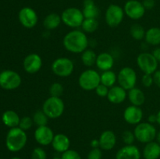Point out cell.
Wrapping results in <instances>:
<instances>
[{
    "instance_id": "ab89813d",
    "label": "cell",
    "mask_w": 160,
    "mask_h": 159,
    "mask_svg": "<svg viewBox=\"0 0 160 159\" xmlns=\"http://www.w3.org/2000/svg\"><path fill=\"white\" fill-rule=\"evenodd\" d=\"M142 83L144 87H150L154 84L153 76L152 74H144L142 77Z\"/></svg>"
},
{
    "instance_id": "3957f363",
    "label": "cell",
    "mask_w": 160,
    "mask_h": 159,
    "mask_svg": "<svg viewBox=\"0 0 160 159\" xmlns=\"http://www.w3.org/2000/svg\"><path fill=\"white\" fill-rule=\"evenodd\" d=\"M42 110L49 119H56L62 115L65 110V104L61 98L50 96L44 101Z\"/></svg>"
},
{
    "instance_id": "d6a6232c",
    "label": "cell",
    "mask_w": 160,
    "mask_h": 159,
    "mask_svg": "<svg viewBox=\"0 0 160 159\" xmlns=\"http://www.w3.org/2000/svg\"><path fill=\"white\" fill-rule=\"evenodd\" d=\"M49 90L50 96L61 98V96L63 94L64 88L62 84L59 82H55L50 85L49 90Z\"/></svg>"
},
{
    "instance_id": "f35d334b",
    "label": "cell",
    "mask_w": 160,
    "mask_h": 159,
    "mask_svg": "<svg viewBox=\"0 0 160 159\" xmlns=\"http://www.w3.org/2000/svg\"><path fill=\"white\" fill-rule=\"evenodd\" d=\"M109 88L107 87L106 86L103 85V84H100L98 87L95 88V93L98 95V97H101V98H105V97H107L108 93H109Z\"/></svg>"
},
{
    "instance_id": "83f0119b",
    "label": "cell",
    "mask_w": 160,
    "mask_h": 159,
    "mask_svg": "<svg viewBox=\"0 0 160 159\" xmlns=\"http://www.w3.org/2000/svg\"><path fill=\"white\" fill-rule=\"evenodd\" d=\"M100 78H101V84L109 88L115 86V84L117 81V75L112 70L102 72L100 74Z\"/></svg>"
},
{
    "instance_id": "30bf717a",
    "label": "cell",
    "mask_w": 160,
    "mask_h": 159,
    "mask_svg": "<svg viewBox=\"0 0 160 159\" xmlns=\"http://www.w3.org/2000/svg\"><path fill=\"white\" fill-rule=\"evenodd\" d=\"M21 82V76L16 71L7 70L0 73V87L5 90H15L20 87Z\"/></svg>"
},
{
    "instance_id": "5bb4252c",
    "label": "cell",
    "mask_w": 160,
    "mask_h": 159,
    "mask_svg": "<svg viewBox=\"0 0 160 159\" xmlns=\"http://www.w3.org/2000/svg\"><path fill=\"white\" fill-rule=\"evenodd\" d=\"M43 65V61L40 55L31 53L24 58L23 62V70L29 74H35L39 72Z\"/></svg>"
},
{
    "instance_id": "277c9868",
    "label": "cell",
    "mask_w": 160,
    "mask_h": 159,
    "mask_svg": "<svg viewBox=\"0 0 160 159\" xmlns=\"http://www.w3.org/2000/svg\"><path fill=\"white\" fill-rule=\"evenodd\" d=\"M101 84L100 74L98 71L93 69H87L80 74L78 78V84L83 90L91 91L95 90Z\"/></svg>"
},
{
    "instance_id": "5b68a950",
    "label": "cell",
    "mask_w": 160,
    "mask_h": 159,
    "mask_svg": "<svg viewBox=\"0 0 160 159\" xmlns=\"http://www.w3.org/2000/svg\"><path fill=\"white\" fill-rule=\"evenodd\" d=\"M134 133L138 141L145 144L149 142L154 141L157 135V130L154 124L149 123L148 122H142L136 125L134 129Z\"/></svg>"
},
{
    "instance_id": "bcb514c9",
    "label": "cell",
    "mask_w": 160,
    "mask_h": 159,
    "mask_svg": "<svg viewBox=\"0 0 160 159\" xmlns=\"http://www.w3.org/2000/svg\"><path fill=\"white\" fill-rule=\"evenodd\" d=\"M156 142H157V143L160 145V132H157V135H156Z\"/></svg>"
},
{
    "instance_id": "6da1fadb",
    "label": "cell",
    "mask_w": 160,
    "mask_h": 159,
    "mask_svg": "<svg viewBox=\"0 0 160 159\" xmlns=\"http://www.w3.org/2000/svg\"><path fill=\"white\" fill-rule=\"evenodd\" d=\"M62 45L67 51L75 54H81L88 48L89 40L84 31L74 29L65 34L62 39Z\"/></svg>"
},
{
    "instance_id": "ba28073f",
    "label": "cell",
    "mask_w": 160,
    "mask_h": 159,
    "mask_svg": "<svg viewBox=\"0 0 160 159\" xmlns=\"http://www.w3.org/2000/svg\"><path fill=\"white\" fill-rule=\"evenodd\" d=\"M137 65L144 74L152 75L158 70L159 62L154 57L152 53L142 52L137 57Z\"/></svg>"
},
{
    "instance_id": "4dcf8cb0",
    "label": "cell",
    "mask_w": 160,
    "mask_h": 159,
    "mask_svg": "<svg viewBox=\"0 0 160 159\" xmlns=\"http://www.w3.org/2000/svg\"><path fill=\"white\" fill-rule=\"evenodd\" d=\"M145 28L140 24L134 23L130 28V34L131 36L136 41H141L142 39H145Z\"/></svg>"
},
{
    "instance_id": "f907efd6",
    "label": "cell",
    "mask_w": 160,
    "mask_h": 159,
    "mask_svg": "<svg viewBox=\"0 0 160 159\" xmlns=\"http://www.w3.org/2000/svg\"><path fill=\"white\" fill-rule=\"evenodd\" d=\"M0 159H1V158H0Z\"/></svg>"
},
{
    "instance_id": "8992f818",
    "label": "cell",
    "mask_w": 160,
    "mask_h": 159,
    "mask_svg": "<svg viewBox=\"0 0 160 159\" xmlns=\"http://www.w3.org/2000/svg\"><path fill=\"white\" fill-rule=\"evenodd\" d=\"M62 22L70 28L78 29L81 27L84 20L82 10L78 8L70 7L66 9L61 14Z\"/></svg>"
},
{
    "instance_id": "836d02e7",
    "label": "cell",
    "mask_w": 160,
    "mask_h": 159,
    "mask_svg": "<svg viewBox=\"0 0 160 159\" xmlns=\"http://www.w3.org/2000/svg\"><path fill=\"white\" fill-rule=\"evenodd\" d=\"M33 125H34V122H33L32 118L29 116H23L20 118L18 127H20L23 130L28 131L32 127Z\"/></svg>"
},
{
    "instance_id": "b9f144b4",
    "label": "cell",
    "mask_w": 160,
    "mask_h": 159,
    "mask_svg": "<svg viewBox=\"0 0 160 159\" xmlns=\"http://www.w3.org/2000/svg\"><path fill=\"white\" fill-rule=\"evenodd\" d=\"M154 84L160 88V70H156L152 74Z\"/></svg>"
},
{
    "instance_id": "7a4b0ae2",
    "label": "cell",
    "mask_w": 160,
    "mask_h": 159,
    "mask_svg": "<svg viewBox=\"0 0 160 159\" xmlns=\"http://www.w3.org/2000/svg\"><path fill=\"white\" fill-rule=\"evenodd\" d=\"M28 142L26 131L20 127L11 128L6 137V146L11 152H18L24 148Z\"/></svg>"
},
{
    "instance_id": "8d00e7d4",
    "label": "cell",
    "mask_w": 160,
    "mask_h": 159,
    "mask_svg": "<svg viewBox=\"0 0 160 159\" xmlns=\"http://www.w3.org/2000/svg\"><path fill=\"white\" fill-rule=\"evenodd\" d=\"M62 159H82L79 153L74 150L69 149L64 153L61 154Z\"/></svg>"
},
{
    "instance_id": "9a60e30c",
    "label": "cell",
    "mask_w": 160,
    "mask_h": 159,
    "mask_svg": "<svg viewBox=\"0 0 160 159\" xmlns=\"http://www.w3.org/2000/svg\"><path fill=\"white\" fill-rule=\"evenodd\" d=\"M54 136V132L48 125L38 126L34 132V140L41 146H48L51 144Z\"/></svg>"
},
{
    "instance_id": "cb8c5ba5",
    "label": "cell",
    "mask_w": 160,
    "mask_h": 159,
    "mask_svg": "<svg viewBox=\"0 0 160 159\" xmlns=\"http://www.w3.org/2000/svg\"><path fill=\"white\" fill-rule=\"evenodd\" d=\"M61 23H62L61 16H59L57 13H55V12H52V13L48 14L45 17L43 21V26L46 31H50L59 27Z\"/></svg>"
},
{
    "instance_id": "681fc988",
    "label": "cell",
    "mask_w": 160,
    "mask_h": 159,
    "mask_svg": "<svg viewBox=\"0 0 160 159\" xmlns=\"http://www.w3.org/2000/svg\"><path fill=\"white\" fill-rule=\"evenodd\" d=\"M11 159H21V158H20V157H12Z\"/></svg>"
},
{
    "instance_id": "7bdbcfd3",
    "label": "cell",
    "mask_w": 160,
    "mask_h": 159,
    "mask_svg": "<svg viewBox=\"0 0 160 159\" xmlns=\"http://www.w3.org/2000/svg\"><path fill=\"white\" fill-rule=\"evenodd\" d=\"M153 55L154 57L156 58V59L157 60V62H159V64L160 63V48H156V49L153 51L152 52Z\"/></svg>"
},
{
    "instance_id": "9c48e42d",
    "label": "cell",
    "mask_w": 160,
    "mask_h": 159,
    "mask_svg": "<svg viewBox=\"0 0 160 159\" xmlns=\"http://www.w3.org/2000/svg\"><path fill=\"white\" fill-rule=\"evenodd\" d=\"M137 80L138 76L135 70L129 66L122 68L117 75L118 84L126 90H129L135 87Z\"/></svg>"
},
{
    "instance_id": "f1b7e54d",
    "label": "cell",
    "mask_w": 160,
    "mask_h": 159,
    "mask_svg": "<svg viewBox=\"0 0 160 159\" xmlns=\"http://www.w3.org/2000/svg\"><path fill=\"white\" fill-rule=\"evenodd\" d=\"M81 62L85 66L92 67L95 65L97 59V55L95 51L90 48H87L84 50L81 55Z\"/></svg>"
},
{
    "instance_id": "e575fe53",
    "label": "cell",
    "mask_w": 160,
    "mask_h": 159,
    "mask_svg": "<svg viewBox=\"0 0 160 159\" xmlns=\"http://www.w3.org/2000/svg\"><path fill=\"white\" fill-rule=\"evenodd\" d=\"M122 140H123V142L125 143V145L134 144L136 140L134 132H131L130 130L124 131L122 134Z\"/></svg>"
},
{
    "instance_id": "484cf974",
    "label": "cell",
    "mask_w": 160,
    "mask_h": 159,
    "mask_svg": "<svg viewBox=\"0 0 160 159\" xmlns=\"http://www.w3.org/2000/svg\"><path fill=\"white\" fill-rule=\"evenodd\" d=\"M2 119L3 123L10 129L19 126V123L20 121V118L18 114L15 111L12 110L6 111L2 114Z\"/></svg>"
},
{
    "instance_id": "d4e9b609",
    "label": "cell",
    "mask_w": 160,
    "mask_h": 159,
    "mask_svg": "<svg viewBox=\"0 0 160 159\" xmlns=\"http://www.w3.org/2000/svg\"><path fill=\"white\" fill-rule=\"evenodd\" d=\"M82 12L84 19H97L99 10L95 4L94 0H84Z\"/></svg>"
},
{
    "instance_id": "44dd1931",
    "label": "cell",
    "mask_w": 160,
    "mask_h": 159,
    "mask_svg": "<svg viewBox=\"0 0 160 159\" xmlns=\"http://www.w3.org/2000/svg\"><path fill=\"white\" fill-rule=\"evenodd\" d=\"M95 65L98 70L102 72L111 70L114 65L113 56L110 53L106 52V51L97 55Z\"/></svg>"
},
{
    "instance_id": "f6af8a7d",
    "label": "cell",
    "mask_w": 160,
    "mask_h": 159,
    "mask_svg": "<svg viewBox=\"0 0 160 159\" xmlns=\"http://www.w3.org/2000/svg\"><path fill=\"white\" fill-rule=\"evenodd\" d=\"M92 148H100L99 147V140L98 139H94L90 143Z\"/></svg>"
},
{
    "instance_id": "7dc6e473",
    "label": "cell",
    "mask_w": 160,
    "mask_h": 159,
    "mask_svg": "<svg viewBox=\"0 0 160 159\" xmlns=\"http://www.w3.org/2000/svg\"><path fill=\"white\" fill-rule=\"evenodd\" d=\"M156 116H157V123L160 126V110L156 114Z\"/></svg>"
},
{
    "instance_id": "ffe728a7",
    "label": "cell",
    "mask_w": 160,
    "mask_h": 159,
    "mask_svg": "<svg viewBox=\"0 0 160 159\" xmlns=\"http://www.w3.org/2000/svg\"><path fill=\"white\" fill-rule=\"evenodd\" d=\"M51 145L55 151L59 154H62L70 149V140L64 133L55 134Z\"/></svg>"
},
{
    "instance_id": "7402d4cb",
    "label": "cell",
    "mask_w": 160,
    "mask_h": 159,
    "mask_svg": "<svg viewBox=\"0 0 160 159\" xmlns=\"http://www.w3.org/2000/svg\"><path fill=\"white\" fill-rule=\"evenodd\" d=\"M128 98L132 105L141 106L145 102V95L144 92L138 87H134L128 90Z\"/></svg>"
},
{
    "instance_id": "60d3db41",
    "label": "cell",
    "mask_w": 160,
    "mask_h": 159,
    "mask_svg": "<svg viewBox=\"0 0 160 159\" xmlns=\"http://www.w3.org/2000/svg\"><path fill=\"white\" fill-rule=\"evenodd\" d=\"M142 4L145 7V10L146 9H152L156 6V2H155V0H143Z\"/></svg>"
},
{
    "instance_id": "c3c4849f",
    "label": "cell",
    "mask_w": 160,
    "mask_h": 159,
    "mask_svg": "<svg viewBox=\"0 0 160 159\" xmlns=\"http://www.w3.org/2000/svg\"><path fill=\"white\" fill-rule=\"evenodd\" d=\"M52 159H62V157H61V155H56Z\"/></svg>"
},
{
    "instance_id": "ee69618b",
    "label": "cell",
    "mask_w": 160,
    "mask_h": 159,
    "mask_svg": "<svg viewBox=\"0 0 160 159\" xmlns=\"http://www.w3.org/2000/svg\"><path fill=\"white\" fill-rule=\"evenodd\" d=\"M148 122L152 124H154V123H157V116L155 114H152V115H148Z\"/></svg>"
},
{
    "instance_id": "74e56055",
    "label": "cell",
    "mask_w": 160,
    "mask_h": 159,
    "mask_svg": "<svg viewBox=\"0 0 160 159\" xmlns=\"http://www.w3.org/2000/svg\"><path fill=\"white\" fill-rule=\"evenodd\" d=\"M102 151L101 148H92L87 155V159H102Z\"/></svg>"
},
{
    "instance_id": "2e32d148",
    "label": "cell",
    "mask_w": 160,
    "mask_h": 159,
    "mask_svg": "<svg viewBox=\"0 0 160 159\" xmlns=\"http://www.w3.org/2000/svg\"><path fill=\"white\" fill-rule=\"evenodd\" d=\"M143 111L141 107L135 105H130L125 108L123 112V118L125 122L130 125H136L142 123L143 118Z\"/></svg>"
},
{
    "instance_id": "8fae6325",
    "label": "cell",
    "mask_w": 160,
    "mask_h": 159,
    "mask_svg": "<svg viewBox=\"0 0 160 159\" xmlns=\"http://www.w3.org/2000/svg\"><path fill=\"white\" fill-rule=\"evenodd\" d=\"M124 14V10L120 6L116 4L109 5L105 14L106 23L110 27H116L122 23Z\"/></svg>"
},
{
    "instance_id": "d6986e66",
    "label": "cell",
    "mask_w": 160,
    "mask_h": 159,
    "mask_svg": "<svg viewBox=\"0 0 160 159\" xmlns=\"http://www.w3.org/2000/svg\"><path fill=\"white\" fill-rule=\"evenodd\" d=\"M99 147L103 151H111L117 144V136L112 130H105L100 135Z\"/></svg>"
},
{
    "instance_id": "e0dca14e",
    "label": "cell",
    "mask_w": 160,
    "mask_h": 159,
    "mask_svg": "<svg viewBox=\"0 0 160 159\" xmlns=\"http://www.w3.org/2000/svg\"><path fill=\"white\" fill-rule=\"evenodd\" d=\"M140 149L134 144L125 145L118 150L115 156L116 159H141Z\"/></svg>"
},
{
    "instance_id": "52a82bcc",
    "label": "cell",
    "mask_w": 160,
    "mask_h": 159,
    "mask_svg": "<svg viewBox=\"0 0 160 159\" xmlns=\"http://www.w3.org/2000/svg\"><path fill=\"white\" fill-rule=\"evenodd\" d=\"M52 71L59 77H68L74 70V63L67 57H59L52 63Z\"/></svg>"
},
{
    "instance_id": "4316f807",
    "label": "cell",
    "mask_w": 160,
    "mask_h": 159,
    "mask_svg": "<svg viewBox=\"0 0 160 159\" xmlns=\"http://www.w3.org/2000/svg\"><path fill=\"white\" fill-rule=\"evenodd\" d=\"M145 40L147 44L152 46L160 45V27L153 26L149 28L145 32Z\"/></svg>"
},
{
    "instance_id": "ac0fdd59",
    "label": "cell",
    "mask_w": 160,
    "mask_h": 159,
    "mask_svg": "<svg viewBox=\"0 0 160 159\" xmlns=\"http://www.w3.org/2000/svg\"><path fill=\"white\" fill-rule=\"evenodd\" d=\"M106 98L112 104H121L128 98V92L120 85H115L109 88V93Z\"/></svg>"
},
{
    "instance_id": "603a6c76",
    "label": "cell",
    "mask_w": 160,
    "mask_h": 159,
    "mask_svg": "<svg viewBox=\"0 0 160 159\" xmlns=\"http://www.w3.org/2000/svg\"><path fill=\"white\" fill-rule=\"evenodd\" d=\"M142 154L144 159H159L160 157V145L156 141L145 143Z\"/></svg>"
},
{
    "instance_id": "d590c367",
    "label": "cell",
    "mask_w": 160,
    "mask_h": 159,
    "mask_svg": "<svg viewBox=\"0 0 160 159\" xmlns=\"http://www.w3.org/2000/svg\"><path fill=\"white\" fill-rule=\"evenodd\" d=\"M31 159H47V154L45 150L41 147H37L32 151Z\"/></svg>"
},
{
    "instance_id": "7c38bea8",
    "label": "cell",
    "mask_w": 160,
    "mask_h": 159,
    "mask_svg": "<svg viewBox=\"0 0 160 159\" xmlns=\"http://www.w3.org/2000/svg\"><path fill=\"white\" fill-rule=\"evenodd\" d=\"M18 19L22 26L28 29L34 27L38 22L37 12L31 7L22 8L18 13Z\"/></svg>"
},
{
    "instance_id": "4fadbf2b",
    "label": "cell",
    "mask_w": 160,
    "mask_h": 159,
    "mask_svg": "<svg viewBox=\"0 0 160 159\" xmlns=\"http://www.w3.org/2000/svg\"><path fill=\"white\" fill-rule=\"evenodd\" d=\"M124 13L130 19L138 20L142 19L145 13V9L143 4L138 0H129L124 5Z\"/></svg>"
},
{
    "instance_id": "1f68e13d",
    "label": "cell",
    "mask_w": 160,
    "mask_h": 159,
    "mask_svg": "<svg viewBox=\"0 0 160 159\" xmlns=\"http://www.w3.org/2000/svg\"><path fill=\"white\" fill-rule=\"evenodd\" d=\"M32 119L34 122V124L38 127V126H47L49 118L42 109V110H38L34 112Z\"/></svg>"
},
{
    "instance_id": "f546056e",
    "label": "cell",
    "mask_w": 160,
    "mask_h": 159,
    "mask_svg": "<svg viewBox=\"0 0 160 159\" xmlns=\"http://www.w3.org/2000/svg\"><path fill=\"white\" fill-rule=\"evenodd\" d=\"M81 27L85 34H91L97 31L98 27V22L97 19H84Z\"/></svg>"
}]
</instances>
